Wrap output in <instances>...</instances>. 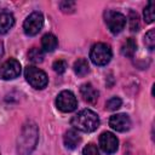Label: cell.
Wrapping results in <instances>:
<instances>
[{"label": "cell", "mask_w": 155, "mask_h": 155, "mask_svg": "<svg viewBox=\"0 0 155 155\" xmlns=\"http://www.w3.org/2000/svg\"><path fill=\"white\" fill-rule=\"evenodd\" d=\"M28 59L33 63H41L44 61V52L40 48L33 47L29 52H28Z\"/></svg>", "instance_id": "obj_17"}, {"label": "cell", "mask_w": 155, "mask_h": 155, "mask_svg": "<svg viewBox=\"0 0 155 155\" xmlns=\"http://www.w3.org/2000/svg\"><path fill=\"white\" fill-rule=\"evenodd\" d=\"M113 52L109 45L104 42H97L91 47L90 58L93 64L96 65H107L111 59Z\"/></svg>", "instance_id": "obj_3"}, {"label": "cell", "mask_w": 155, "mask_h": 155, "mask_svg": "<svg viewBox=\"0 0 155 155\" xmlns=\"http://www.w3.org/2000/svg\"><path fill=\"white\" fill-rule=\"evenodd\" d=\"M24 76H25V80L28 81V84L36 90H42L47 86L48 78H47L46 73L34 65H28L25 68Z\"/></svg>", "instance_id": "obj_4"}, {"label": "cell", "mask_w": 155, "mask_h": 155, "mask_svg": "<svg viewBox=\"0 0 155 155\" xmlns=\"http://www.w3.org/2000/svg\"><path fill=\"white\" fill-rule=\"evenodd\" d=\"M126 17L120 12L111 10L105 12V23L113 34H119L120 31H122L126 25Z\"/></svg>", "instance_id": "obj_7"}, {"label": "cell", "mask_w": 155, "mask_h": 155, "mask_svg": "<svg viewBox=\"0 0 155 155\" xmlns=\"http://www.w3.org/2000/svg\"><path fill=\"white\" fill-rule=\"evenodd\" d=\"M144 44H145V46L150 51L154 50V47H155V30L154 29H150L145 34V36H144Z\"/></svg>", "instance_id": "obj_20"}, {"label": "cell", "mask_w": 155, "mask_h": 155, "mask_svg": "<svg viewBox=\"0 0 155 155\" xmlns=\"http://www.w3.org/2000/svg\"><path fill=\"white\" fill-rule=\"evenodd\" d=\"M59 8L65 13H71L75 10V2H73V1H62L59 4Z\"/></svg>", "instance_id": "obj_24"}, {"label": "cell", "mask_w": 155, "mask_h": 155, "mask_svg": "<svg viewBox=\"0 0 155 155\" xmlns=\"http://www.w3.org/2000/svg\"><path fill=\"white\" fill-rule=\"evenodd\" d=\"M70 125L81 132H93L98 128L99 126V117L98 115L91 110V109H84L81 111H79L78 114H75L71 120H70Z\"/></svg>", "instance_id": "obj_2"}, {"label": "cell", "mask_w": 155, "mask_h": 155, "mask_svg": "<svg viewBox=\"0 0 155 155\" xmlns=\"http://www.w3.org/2000/svg\"><path fill=\"white\" fill-rule=\"evenodd\" d=\"M128 19H130V29L132 31H137L139 29V17H138L137 12L130 11Z\"/></svg>", "instance_id": "obj_19"}, {"label": "cell", "mask_w": 155, "mask_h": 155, "mask_svg": "<svg viewBox=\"0 0 155 155\" xmlns=\"http://www.w3.org/2000/svg\"><path fill=\"white\" fill-rule=\"evenodd\" d=\"M82 155H101V153L97 145H94L93 143H90L82 149Z\"/></svg>", "instance_id": "obj_23"}, {"label": "cell", "mask_w": 155, "mask_h": 155, "mask_svg": "<svg viewBox=\"0 0 155 155\" xmlns=\"http://www.w3.org/2000/svg\"><path fill=\"white\" fill-rule=\"evenodd\" d=\"M109 126L117 132H126L131 127V119L127 114H115L110 116Z\"/></svg>", "instance_id": "obj_10"}, {"label": "cell", "mask_w": 155, "mask_h": 155, "mask_svg": "<svg viewBox=\"0 0 155 155\" xmlns=\"http://www.w3.org/2000/svg\"><path fill=\"white\" fill-rule=\"evenodd\" d=\"M137 51V42L133 38L126 39V41L121 46V54L128 58H132Z\"/></svg>", "instance_id": "obj_15"}, {"label": "cell", "mask_w": 155, "mask_h": 155, "mask_svg": "<svg viewBox=\"0 0 155 155\" xmlns=\"http://www.w3.org/2000/svg\"><path fill=\"white\" fill-rule=\"evenodd\" d=\"M15 24V17L10 12L0 13V34H6Z\"/></svg>", "instance_id": "obj_14"}, {"label": "cell", "mask_w": 155, "mask_h": 155, "mask_svg": "<svg viewBox=\"0 0 155 155\" xmlns=\"http://www.w3.org/2000/svg\"><path fill=\"white\" fill-rule=\"evenodd\" d=\"M57 108L63 113H71L78 107V99L71 91L64 90L62 91L56 98Z\"/></svg>", "instance_id": "obj_5"}, {"label": "cell", "mask_w": 155, "mask_h": 155, "mask_svg": "<svg viewBox=\"0 0 155 155\" xmlns=\"http://www.w3.org/2000/svg\"><path fill=\"white\" fill-rule=\"evenodd\" d=\"M122 104V101L119 98V97H111L110 99L107 101L105 103V108L110 111H114V110H117Z\"/></svg>", "instance_id": "obj_21"}, {"label": "cell", "mask_w": 155, "mask_h": 155, "mask_svg": "<svg viewBox=\"0 0 155 155\" xmlns=\"http://www.w3.org/2000/svg\"><path fill=\"white\" fill-rule=\"evenodd\" d=\"M21 63L15 59L10 58L0 65V79L2 80H12L19 76L21 74Z\"/></svg>", "instance_id": "obj_8"}, {"label": "cell", "mask_w": 155, "mask_h": 155, "mask_svg": "<svg viewBox=\"0 0 155 155\" xmlns=\"http://www.w3.org/2000/svg\"><path fill=\"white\" fill-rule=\"evenodd\" d=\"M57 45H58V40L51 33L45 34L42 36V39H41V48H42L44 52H52V51H54Z\"/></svg>", "instance_id": "obj_13"}, {"label": "cell", "mask_w": 155, "mask_h": 155, "mask_svg": "<svg viewBox=\"0 0 155 155\" xmlns=\"http://www.w3.org/2000/svg\"><path fill=\"white\" fill-rule=\"evenodd\" d=\"M39 140V128L35 122L27 121L17 140V153L19 155H30Z\"/></svg>", "instance_id": "obj_1"}, {"label": "cell", "mask_w": 155, "mask_h": 155, "mask_svg": "<svg viewBox=\"0 0 155 155\" xmlns=\"http://www.w3.org/2000/svg\"><path fill=\"white\" fill-rule=\"evenodd\" d=\"M74 71L78 76H85L90 71V67H88L87 61L85 58H79L74 63Z\"/></svg>", "instance_id": "obj_16"}, {"label": "cell", "mask_w": 155, "mask_h": 155, "mask_svg": "<svg viewBox=\"0 0 155 155\" xmlns=\"http://www.w3.org/2000/svg\"><path fill=\"white\" fill-rule=\"evenodd\" d=\"M42 25H44V16L41 12L35 11L25 18V21L23 23V29L27 35L34 36L41 30Z\"/></svg>", "instance_id": "obj_6"}, {"label": "cell", "mask_w": 155, "mask_h": 155, "mask_svg": "<svg viewBox=\"0 0 155 155\" xmlns=\"http://www.w3.org/2000/svg\"><path fill=\"white\" fill-rule=\"evenodd\" d=\"M99 147L107 154H113L117 150L119 140L111 132H103L99 136Z\"/></svg>", "instance_id": "obj_9"}, {"label": "cell", "mask_w": 155, "mask_h": 155, "mask_svg": "<svg viewBox=\"0 0 155 155\" xmlns=\"http://www.w3.org/2000/svg\"><path fill=\"white\" fill-rule=\"evenodd\" d=\"M63 142H64L65 148H68V149H75L80 144L81 137L79 136V133L75 130H69V131H67L64 133Z\"/></svg>", "instance_id": "obj_12"}, {"label": "cell", "mask_w": 155, "mask_h": 155, "mask_svg": "<svg viewBox=\"0 0 155 155\" xmlns=\"http://www.w3.org/2000/svg\"><path fill=\"white\" fill-rule=\"evenodd\" d=\"M2 53H4V50H2V44L0 42V57L2 56Z\"/></svg>", "instance_id": "obj_25"}, {"label": "cell", "mask_w": 155, "mask_h": 155, "mask_svg": "<svg viewBox=\"0 0 155 155\" xmlns=\"http://www.w3.org/2000/svg\"><path fill=\"white\" fill-rule=\"evenodd\" d=\"M154 1H149V4L147 5V7L144 8V21L147 23H153L154 22Z\"/></svg>", "instance_id": "obj_18"}, {"label": "cell", "mask_w": 155, "mask_h": 155, "mask_svg": "<svg viewBox=\"0 0 155 155\" xmlns=\"http://www.w3.org/2000/svg\"><path fill=\"white\" fill-rule=\"evenodd\" d=\"M80 94L81 97L84 98L85 102L87 103H91V104H94L98 99V91L90 84V82H86V84H82L80 86Z\"/></svg>", "instance_id": "obj_11"}, {"label": "cell", "mask_w": 155, "mask_h": 155, "mask_svg": "<svg viewBox=\"0 0 155 155\" xmlns=\"http://www.w3.org/2000/svg\"><path fill=\"white\" fill-rule=\"evenodd\" d=\"M0 155H1V153H0Z\"/></svg>", "instance_id": "obj_26"}, {"label": "cell", "mask_w": 155, "mask_h": 155, "mask_svg": "<svg viewBox=\"0 0 155 155\" xmlns=\"http://www.w3.org/2000/svg\"><path fill=\"white\" fill-rule=\"evenodd\" d=\"M52 68H53V70H54L56 73H58V74H63V73L67 70L68 64H67L65 61H63V59H58V61H54Z\"/></svg>", "instance_id": "obj_22"}]
</instances>
